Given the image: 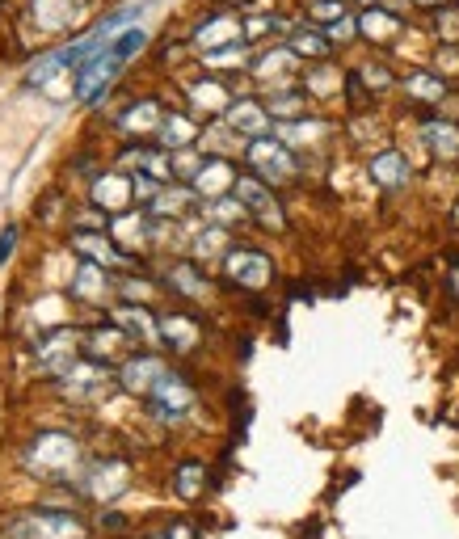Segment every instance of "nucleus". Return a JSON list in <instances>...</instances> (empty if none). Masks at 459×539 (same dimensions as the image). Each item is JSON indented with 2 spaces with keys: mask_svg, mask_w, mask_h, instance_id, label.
<instances>
[{
  "mask_svg": "<svg viewBox=\"0 0 459 539\" xmlns=\"http://www.w3.org/2000/svg\"><path fill=\"white\" fill-rule=\"evenodd\" d=\"M190 102H194L198 110H207V114H219V110L232 106V97H228V89L219 85V81H198V85L190 89Z\"/></svg>",
  "mask_w": 459,
  "mask_h": 539,
  "instance_id": "5701e85b",
  "label": "nucleus"
},
{
  "mask_svg": "<svg viewBox=\"0 0 459 539\" xmlns=\"http://www.w3.org/2000/svg\"><path fill=\"white\" fill-rule=\"evenodd\" d=\"M131 194H135V177H123V173H106L93 182V203L110 215H123L131 207Z\"/></svg>",
  "mask_w": 459,
  "mask_h": 539,
  "instance_id": "1a4fd4ad",
  "label": "nucleus"
},
{
  "mask_svg": "<svg viewBox=\"0 0 459 539\" xmlns=\"http://www.w3.org/2000/svg\"><path fill=\"white\" fill-rule=\"evenodd\" d=\"M245 161L253 165V173H262L266 182H287L295 173V156L283 139H270V135H257L245 144Z\"/></svg>",
  "mask_w": 459,
  "mask_h": 539,
  "instance_id": "20e7f679",
  "label": "nucleus"
},
{
  "mask_svg": "<svg viewBox=\"0 0 459 539\" xmlns=\"http://www.w3.org/2000/svg\"><path fill=\"white\" fill-rule=\"evenodd\" d=\"M114 321L123 325V329H131L135 337H144V342H161V321H152V316L144 312V308H114Z\"/></svg>",
  "mask_w": 459,
  "mask_h": 539,
  "instance_id": "aec40b11",
  "label": "nucleus"
},
{
  "mask_svg": "<svg viewBox=\"0 0 459 539\" xmlns=\"http://www.w3.org/2000/svg\"><path fill=\"white\" fill-rule=\"evenodd\" d=\"M228 5H241V0H228Z\"/></svg>",
  "mask_w": 459,
  "mask_h": 539,
  "instance_id": "a19ab883",
  "label": "nucleus"
},
{
  "mask_svg": "<svg viewBox=\"0 0 459 539\" xmlns=\"http://www.w3.org/2000/svg\"><path fill=\"white\" fill-rule=\"evenodd\" d=\"M161 135H165V148H190L194 144V123L186 114H169L161 123Z\"/></svg>",
  "mask_w": 459,
  "mask_h": 539,
  "instance_id": "c85d7f7f",
  "label": "nucleus"
},
{
  "mask_svg": "<svg viewBox=\"0 0 459 539\" xmlns=\"http://www.w3.org/2000/svg\"><path fill=\"white\" fill-rule=\"evenodd\" d=\"M5 539H85V523L64 510H26L5 523Z\"/></svg>",
  "mask_w": 459,
  "mask_h": 539,
  "instance_id": "7ed1b4c3",
  "label": "nucleus"
},
{
  "mask_svg": "<svg viewBox=\"0 0 459 539\" xmlns=\"http://www.w3.org/2000/svg\"><path fill=\"white\" fill-rule=\"evenodd\" d=\"M417 5H443V0H417Z\"/></svg>",
  "mask_w": 459,
  "mask_h": 539,
  "instance_id": "ea45409f",
  "label": "nucleus"
},
{
  "mask_svg": "<svg viewBox=\"0 0 459 539\" xmlns=\"http://www.w3.org/2000/svg\"><path fill=\"white\" fill-rule=\"evenodd\" d=\"M13 241H17V228H5V236H0V266L13 257Z\"/></svg>",
  "mask_w": 459,
  "mask_h": 539,
  "instance_id": "4c0bfd02",
  "label": "nucleus"
},
{
  "mask_svg": "<svg viewBox=\"0 0 459 539\" xmlns=\"http://www.w3.org/2000/svg\"><path fill=\"white\" fill-rule=\"evenodd\" d=\"M295 59L299 55L291 47H274L262 59H253V76H257V81H278V76H287L295 68Z\"/></svg>",
  "mask_w": 459,
  "mask_h": 539,
  "instance_id": "6ab92c4d",
  "label": "nucleus"
},
{
  "mask_svg": "<svg viewBox=\"0 0 459 539\" xmlns=\"http://www.w3.org/2000/svg\"><path fill=\"white\" fill-rule=\"evenodd\" d=\"M422 139L438 156H443V161H455V156H459V127H451V123H426Z\"/></svg>",
  "mask_w": 459,
  "mask_h": 539,
  "instance_id": "412c9836",
  "label": "nucleus"
},
{
  "mask_svg": "<svg viewBox=\"0 0 459 539\" xmlns=\"http://www.w3.org/2000/svg\"><path fill=\"white\" fill-rule=\"evenodd\" d=\"M148 47V34L139 30V26H127V30H118L110 43L97 51L89 64L81 68V76H76V97L81 102H97L110 85H114V76H118V68L123 64H131V59Z\"/></svg>",
  "mask_w": 459,
  "mask_h": 539,
  "instance_id": "f257e3e1",
  "label": "nucleus"
},
{
  "mask_svg": "<svg viewBox=\"0 0 459 539\" xmlns=\"http://www.w3.org/2000/svg\"><path fill=\"white\" fill-rule=\"evenodd\" d=\"M358 34L371 38V43H392L396 34H401V17H396L392 9H367L363 17H358Z\"/></svg>",
  "mask_w": 459,
  "mask_h": 539,
  "instance_id": "dca6fc26",
  "label": "nucleus"
},
{
  "mask_svg": "<svg viewBox=\"0 0 459 539\" xmlns=\"http://www.w3.org/2000/svg\"><path fill=\"white\" fill-rule=\"evenodd\" d=\"M354 34H358V17H337V22L329 26V38H333V43H350Z\"/></svg>",
  "mask_w": 459,
  "mask_h": 539,
  "instance_id": "e433bc0d",
  "label": "nucleus"
},
{
  "mask_svg": "<svg viewBox=\"0 0 459 539\" xmlns=\"http://www.w3.org/2000/svg\"><path fill=\"white\" fill-rule=\"evenodd\" d=\"M131 468L123 464V459H110V464H97L93 476H89V493L93 497H102V502H110V497H118L127 485H131Z\"/></svg>",
  "mask_w": 459,
  "mask_h": 539,
  "instance_id": "ddd939ff",
  "label": "nucleus"
},
{
  "mask_svg": "<svg viewBox=\"0 0 459 539\" xmlns=\"http://www.w3.org/2000/svg\"><path fill=\"white\" fill-rule=\"evenodd\" d=\"M228 236H224V228H207V232H198L194 236V257H215V253H232L228 245Z\"/></svg>",
  "mask_w": 459,
  "mask_h": 539,
  "instance_id": "473e14b6",
  "label": "nucleus"
},
{
  "mask_svg": "<svg viewBox=\"0 0 459 539\" xmlns=\"http://www.w3.org/2000/svg\"><path fill=\"white\" fill-rule=\"evenodd\" d=\"M123 123H127L131 131H152L156 123H165V118H161V110H156L152 102H144V106H139V110H131V114L123 118Z\"/></svg>",
  "mask_w": 459,
  "mask_h": 539,
  "instance_id": "f704fd0d",
  "label": "nucleus"
},
{
  "mask_svg": "<svg viewBox=\"0 0 459 539\" xmlns=\"http://www.w3.org/2000/svg\"><path fill=\"white\" fill-rule=\"evenodd\" d=\"M325 131H329L325 123H283V144H312Z\"/></svg>",
  "mask_w": 459,
  "mask_h": 539,
  "instance_id": "72a5a7b5",
  "label": "nucleus"
},
{
  "mask_svg": "<svg viewBox=\"0 0 459 539\" xmlns=\"http://www.w3.org/2000/svg\"><path fill=\"white\" fill-rule=\"evenodd\" d=\"M405 89H409L413 97H422V102H443L447 81H443V76H430V72H413L409 81H405Z\"/></svg>",
  "mask_w": 459,
  "mask_h": 539,
  "instance_id": "cd10ccee",
  "label": "nucleus"
},
{
  "mask_svg": "<svg viewBox=\"0 0 459 539\" xmlns=\"http://www.w3.org/2000/svg\"><path fill=\"white\" fill-rule=\"evenodd\" d=\"M72 295L76 299H102L106 295V274L97 262H85L81 270L72 274Z\"/></svg>",
  "mask_w": 459,
  "mask_h": 539,
  "instance_id": "4be33fe9",
  "label": "nucleus"
},
{
  "mask_svg": "<svg viewBox=\"0 0 459 539\" xmlns=\"http://www.w3.org/2000/svg\"><path fill=\"white\" fill-rule=\"evenodd\" d=\"M169 283H173L177 291H186V295H194V299H203V295L211 291V283H207V278H203V274H198L194 266H173V270H169Z\"/></svg>",
  "mask_w": 459,
  "mask_h": 539,
  "instance_id": "c756f323",
  "label": "nucleus"
},
{
  "mask_svg": "<svg viewBox=\"0 0 459 539\" xmlns=\"http://www.w3.org/2000/svg\"><path fill=\"white\" fill-rule=\"evenodd\" d=\"M295 55H329V47H333V38H329V30H295L291 34V43H287Z\"/></svg>",
  "mask_w": 459,
  "mask_h": 539,
  "instance_id": "bb28decb",
  "label": "nucleus"
},
{
  "mask_svg": "<svg viewBox=\"0 0 459 539\" xmlns=\"http://www.w3.org/2000/svg\"><path fill=\"white\" fill-rule=\"evenodd\" d=\"M203 476H207L203 464H182V468H177V481H173V485H177V493H182L186 502H190V497L203 493V485H207Z\"/></svg>",
  "mask_w": 459,
  "mask_h": 539,
  "instance_id": "2f4dec72",
  "label": "nucleus"
},
{
  "mask_svg": "<svg viewBox=\"0 0 459 539\" xmlns=\"http://www.w3.org/2000/svg\"><path fill=\"white\" fill-rule=\"evenodd\" d=\"M224 274L232 278L236 287L262 291L270 283V274H274V262H270L266 253H257V249H232L228 262H224Z\"/></svg>",
  "mask_w": 459,
  "mask_h": 539,
  "instance_id": "0eeeda50",
  "label": "nucleus"
},
{
  "mask_svg": "<svg viewBox=\"0 0 459 539\" xmlns=\"http://www.w3.org/2000/svg\"><path fill=\"white\" fill-rule=\"evenodd\" d=\"M72 354H76V337H72V333H55L51 342L43 346V363H47L51 371L64 375V371L72 367Z\"/></svg>",
  "mask_w": 459,
  "mask_h": 539,
  "instance_id": "393cba45",
  "label": "nucleus"
},
{
  "mask_svg": "<svg viewBox=\"0 0 459 539\" xmlns=\"http://www.w3.org/2000/svg\"><path fill=\"white\" fill-rule=\"evenodd\" d=\"M228 190H236V177L228 169V161H203L194 173V194H207L211 203L215 198H224Z\"/></svg>",
  "mask_w": 459,
  "mask_h": 539,
  "instance_id": "4468645a",
  "label": "nucleus"
},
{
  "mask_svg": "<svg viewBox=\"0 0 459 539\" xmlns=\"http://www.w3.org/2000/svg\"><path fill=\"white\" fill-rule=\"evenodd\" d=\"M148 405H152V417H161V422H186L190 409H194V392L182 375L165 371L161 384L148 392Z\"/></svg>",
  "mask_w": 459,
  "mask_h": 539,
  "instance_id": "39448f33",
  "label": "nucleus"
},
{
  "mask_svg": "<svg viewBox=\"0 0 459 539\" xmlns=\"http://www.w3.org/2000/svg\"><path fill=\"white\" fill-rule=\"evenodd\" d=\"M198 47L207 51H219V47H232V43H245V22H236L232 13H219V17H207L203 26H198Z\"/></svg>",
  "mask_w": 459,
  "mask_h": 539,
  "instance_id": "9d476101",
  "label": "nucleus"
},
{
  "mask_svg": "<svg viewBox=\"0 0 459 539\" xmlns=\"http://www.w3.org/2000/svg\"><path fill=\"white\" fill-rule=\"evenodd\" d=\"M81 13V0H34V17L43 30H64Z\"/></svg>",
  "mask_w": 459,
  "mask_h": 539,
  "instance_id": "a211bd4d",
  "label": "nucleus"
},
{
  "mask_svg": "<svg viewBox=\"0 0 459 539\" xmlns=\"http://www.w3.org/2000/svg\"><path fill=\"white\" fill-rule=\"evenodd\" d=\"M22 464H26V472L38 476V481H59V476L76 472V464H81V447H76V438H68V434H38L26 447Z\"/></svg>",
  "mask_w": 459,
  "mask_h": 539,
  "instance_id": "f03ea898",
  "label": "nucleus"
},
{
  "mask_svg": "<svg viewBox=\"0 0 459 539\" xmlns=\"http://www.w3.org/2000/svg\"><path fill=\"white\" fill-rule=\"evenodd\" d=\"M224 114H228V127H232L236 135H249V139L266 135V127H270V110H266V106H257V102H249V97L232 102Z\"/></svg>",
  "mask_w": 459,
  "mask_h": 539,
  "instance_id": "f8f14e48",
  "label": "nucleus"
},
{
  "mask_svg": "<svg viewBox=\"0 0 459 539\" xmlns=\"http://www.w3.org/2000/svg\"><path fill=\"white\" fill-rule=\"evenodd\" d=\"M194 203V190H156V198H152V215H161V219H173V215H182L186 207Z\"/></svg>",
  "mask_w": 459,
  "mask_h": 539,
  "instance_id": "a878e982",
  "label": "nucleus"
},
{
  "mask_svg": "<svg viewBox=\"0 0 459 539\" xmlns=\"http://www.w3.org/2000/svg\"><path fill=\"white\" fill-rule=\"evenodd\" d=\"M266 110H270V118H287V123H295V118L308 110V97L304 93H274Z\"/></svg>",
  "mask_w": 459,
  "mask_h": 539,
  "instance_id": "7c9ffc66",
  "label": "nucleus"
},
{
  "mask_svg": "<svg viewBox=\"0 0 459 539\" xmlns=\"http://www.w3.org/2000/svg\"><path fill=\"white\" fill-rule=\"evenodd\" d=\"M236 198H241V207L249 211V219H257V224H266V228H283L287 224L262 177H236Z\"/></svg>",
  "mask_w": 459,
  "mask_h": 539,
  "instance_id": "423d86ee",
  "label": "nucleus"
},
{
  "mask_svg": "<svg viewBox=\"0 0 459 539\" xmlns=\"http://www.w3.org/2000/svg\"><path fill=\"white\" fill-rule=\"evenodd\" d=\"M161 375H165V363H161V358L139 354V358H131V363L123 367V375H118V384H123L127 392H135V396H148L156 384H161Z\"/></svg>",
  "mask_w": 459,
  "mask_h": 539,
  "instance_id": "9b49d317",
  "label": "nucleus"
},
{
  "mask_svg": "<svg viewBox=\"0 0 459 539\" xmlns=\"http://www.w3.org/2000/svg\"><path fill=\"white\" fill-rule=\"evenodd\" d=\"M451 291H455V295H459V266H455V270H451Z\"/></svg>",
  "mask_w": 459,
  "mask_h": 539,
  "instance_id": "58836bf2",
  "label": "nucleus"
},
{
  "mask_svg": "<svg viewBox=\"0 0 459 539\" xmlns=\"http://www.w3.org/2000/svg\"><path fill=\"white\" fill-rule=\"evenodd\" d=\"M371 177L384 190H401L409 182V161H405L401 152H379L375 161H371Z\"/></svg>",
  "mask_w": 459,
  "mask_h": 539,
  "instance_id": "f3484780",
  "label": "nucleus"
},
{
  "mask_svg": "<svg viewBox=\"0 0 459 539\" xmlns=\"http://www.w3.org/2000/svg\"><path fill=\"white\" fill-rule=\"evenodd\" d=\"M312 17H321V22H337V17H346V0H316L312 5Z\"/></svg>",
  "mask_w": 459,
  "mask_h": 539,
  "instance_id": "c9c22d12",
  "label": "nucleus"
},
{
  "mask_svg": "<svg viewBox=\"0 0 459 539\" xmlns=\"http://www.w3.org/2000/svg\"><path fill=\"white\" fill-rule=\"evenodd\" d=\"M64 392L72 396V401H93V396H106L114 388V375L106 367L97 363H85V367H68L64 371Z\"/></svg>",
  "mask_w": 459,
  "mask_h": 539,
  "instance_id": "6e6552de",
  "label": "nucleus"
},
{
  "mask_svg": "<svg viewBox=\"0 0 459 539\" xmlns=\"http://www.w3.org/2000/svg\"><path fill=\"white\" fill-rule=\"evenodd\" d=\"M72 245L81 249L89 262H97V266H118V262H123V253H118L114 245H106V236H89V232H81Z\"/></svg>",
  "mask_w": 459,
  "mask_h": 539,
  "instance_id": "b1692460",
  "label": "nucleus"
},
{
  "mask_svg": "<svg viewBox=\"0 0 459 539\" xmlns=\"http://www.w3.org/2000/svg\"><path fill=\"white\" fill-rule=\"evenodd\" d=\"M198 325L190 321V316H182V312H165L161 316V342L169 346V350H177V354H186V350H194L198 346Z\"/></svg>",
  "mask_w": 459,
  "mask_h": 539,
  "instance_id": "2eb2a0df",
  "label": "nucleus"
}]
</instances>
